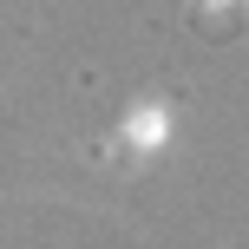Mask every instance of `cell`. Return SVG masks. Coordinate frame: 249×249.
<instances>
[{
	"mask_svg": "<svg viewBox=\"0 0 249 249\" xmlns=\"http://www.w3.org/2000/svg\"><path fill=\"white\" fill-rule=\"evenodd\" d=\"M131 138H138V144H158V138H164V112H138L131 118Z\"/></svg>",
	"mask_w": 249,
	"mask_h": 249,
	"instance_id": "1",
	"label": "cell"
},
{
	"mask_svg": "<svg viewBox=\"0 0 249 249\" xmlns=\"http://www.w3.org/2000/svg\"><path fill=\"white\" fill-rule=\"evenodd\" d=\"M203 7H230V0H203Z\"/></svg>",
	"mask_w": 249,
	"mask_h": 249,
	"instance_id": "2",
	"label": "cell"
}]
</instances>
